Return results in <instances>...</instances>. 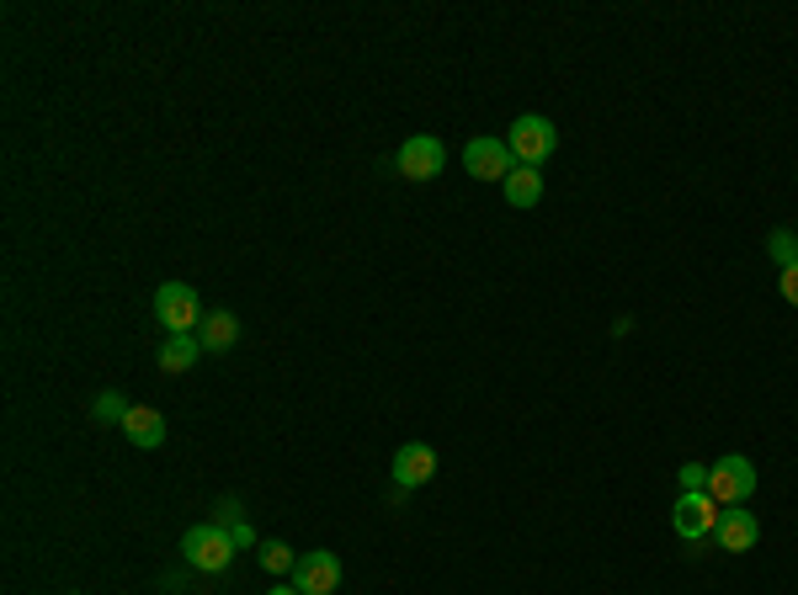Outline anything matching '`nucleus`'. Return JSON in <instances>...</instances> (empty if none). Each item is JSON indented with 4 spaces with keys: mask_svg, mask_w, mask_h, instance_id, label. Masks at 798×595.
Listing matches in <instances>:
<instances>
[{
    "mask_svg": "<svg viewBox=\"0 0 798 595\" xmlns=\"http://www.w3.org/2000/svg\"><path fill=\"white\" fill-rule=\"evenodd\" d=\"M154 320L165 335H197V320H203V298L197 288H186V282H160V293H154Z\"/></svg>",
    "mask_w": 798,
    "mask_h": 595,
    "instance_id": "f257e3e1",
    "label": "nucleus"
},
{
    "mask_svg": "<svg viewBox=\"0 0 798 595\" xmlns=\"http://www.w3.org/2000/svg\"><path fill=\"white\" fill-rule=\"evenodd\" d=\"M506 144L517 154V165H543L553 149H559V128L543 112H522V118L506 128Z\"/></svg>",
    "mask_w": 798,
    "mask_h": 595,
    "instance_id": "f03ea898",
    "label": "nucleus"
},
{
    "mask_svg": "<svg viewBox=\"0 0 798 595\" xmlns=\"http://www.w3.org/2000/svg\"><path fill=\"white\" fill-rule=\"evenodd\" d=\"M182 553L192 569H203V574H224V569L235 564V542H229V527H218V521H208V527H192V532L182 537Z\"/></svg>",
    "mask_w": 798,
    "mask_h": 595,
    "instance_id": "7ed1b4c3",
    "label": "nucleus"
},
{
    "mask_svg": "<svg viewBox=\"0 0 798 595\" xmlns=\"http://www.w3.org/2000/svg\"><path fill=\"white\" fill-rule=\"evenodd\" d=\"M708 495H713L719 506H745V500L756 495V463L740 457V452L719 457V463L708 468Z\"/></svg>",
    "mask_w": 798,
    "mask_h": 595,
    "instance_id": "20e7f679",
    "label": "nucleus"
},
{
    "mask_svg": "<svg viewBox=\"0 0 798 595\" xmlns=\"http://www.w3.org/2000/svg\"><path fill=\"white\" fill-rule=\"evenodd\" d=\"M719 500L708 495V489H692V495H676L671 506V527L681 542H703V537H713V527H719Z\"/></svg>",
    "mask_w": 798,
    "mask_h": 595,
    "instance_id": "39448f33",
    "label": "nucleus"
},
{
    "mask_svg": "<svg viewBox=\"0 0 798 595\" xmlns=\"http://www.w3.org/2000/svg\"><path fill=\"white\" fill-rule=\"evenodd\" d=\"M463 171L474 181H506L511 171H517V154H511V144L506 139H468L463 144Z\"/></svg>",
    "mask_w": 798,
    "mask_h": 595,
    "instance_id": "423d86ee",
    "label": "nucleus"
},
{
    "mask_svg": "<svg viewBox=\"0 0 798 595\" xmlns=\"http://www.w3.org/2000/svg\"><path fill=\"white\" fill-rule=\"evenodd\" d=\"M399 176L410 181H436L447 171V144L442 139H431V133H416V139H405L399 144V160H395Z\"/></svg>",
    "mask_w": 798,
    "mask_h": 595,
    "instance_id": "0eeeda50",
    "label": "nucleus"
},
{
    "mask_svg": "<svg viewBox=\"0 0 798 595\" xmlns=\"http://www.w3.org/2000/svg\"><path fill=\"white\" fill-rule=\"evenodd\" d=\"M293 585L304 595H336L341 591V559L331 548H320V553H304L299 569H293Z\"/></svg>",
    "mask_w": 798,
    "mask_h": 595,
    "instance_id": "6e6552de",
    "label": "nucleus"
},
{
    "mask_svg": "<svg viewBox=\"0 0 798 595\" xmlns=\"http://www.w3.org/2000/svg\"><path fill=\"white\" fill-rule=\"evenodd\" d=\"M756 537H762V527H756V510H740V506H730L724 516H719V527H713V542H719L724 553H751V548H756Z\"/></svg>",
    "mask_w": 798,
    "mask_h": 595,
    "instance_id": "1a4fd4ad",
    "label": "nucleus"
},
{
    "mask_svg": "<svg viewBox=\"0 0 798 595\" xmlns=\"http://www.w3.org/2000/svg\"><path fill=\"white\" fill-rule=\"evenodd\" d=\"M436 478V452L427 442H405L395 452V484L399 489H421Z\"/></svg>",
    "mask_w": 798,
    "mask_h": 595,
    "instance_id": "9d476101",
    "label": "nucleus"
},
{
    "mask_svg": "<svg viewBox=\"0 0 798 595\" xmlns=\"http://www.w3.org/2000/svg\"><path fill=\"white\" fill-rule=\"evenodd\" d=\"M197 340H203V351H214V357L218 351H229V346L240 340V314H235V309H208Z\"/></svg>",
    "mask_w": 798,
    "mask_h": 595,
    "instance_id": "9b49d317",
    "label": "nucleus"
},
{
    "mask_svg": "<svg viewBox=\"0 0 798 595\" xmlns=\"http://www.w3.org/2000/svg\"><path fill=\"white\" fill-rule=\"evenodd\" d=\"M500 192H506L511 208H538L543 203V171L538 165H517L511 176L500 181Z\"/></svg>",
    "mask_w": 798,
    "mask_h": 595,
    "instance_id": "f8f14e48",
    "label": "nucleus"
},
{
    "mask_svg": "<svg viewBox=\"0 0 798 595\" xmlns=\"http://www.w3.org/2000/svg\"><path fill=\"white\" fill-rule=\"evenodd\" d=\"M123 436L133 446H160L165 442V415H160V410H144V404H133L128 420H123Z\"/></svg>",
    "mask_w": 798,
    "mask_h": 595,
    "instance_id": "ddd939ff",
    "label": "nucleus"
},
{
    "mask_svg": "<svg viewBox=\"0 0 798 595\" xmlns=\"http://www.w3.org/2000/svg\"><path fill=\"white\" fill-rule=\"evenodd\" d=\"M197 357H203V340H197V335H171V340H160V372H186Z\"/></svg>",
    "mask_w": 798,
    "mask_h": 595,
    "instance_id": "4468645a",
    "label": "nucleus"
},
{
    "mask_svg": "<svg viewBox=\"0 0 798 595\" xmlns=\"http://www.w3.org/2000/svg\"><path fill=\"white\" fill-rule=\"evenodd\" d=\"M261 564L272 569V574H293V569H299V553H293L288 542H267V548H261Z\"/></svg>",
    "mask_w": 798,
    "mask_h": 595,
    "instance_id": "2eb2a0df",
    "label": "nucleus"
},
{
    "mask_svg": "<svg viewBox=\"0 0 798 595\" xmlns=\"http://www.w3.org/2000/svg\"><path fill=\"white\" fill-rule=\"evenodd\" d=\"M767 250L777 256V267H783V271L798 267V235H794V229H777V235L767 239Z\"/></svg>",
    "mask_w": 798,
    "mask_h": 595,
    "instance_id": "dca6fc26",
    "label": "nucleus"
},
{
    "mask_svg": "<svg viewBox=\"0 0 798 595\" xmlns=\"http://www.w3.org/2000/svg\"><path fill=\"white\" fill-rule=\"evenodd\" d=\"M128 410H133V404H128L123 393H101V399H96V420H101V425H123Z\"/></svg>",
    "mask_w": 798,
    "mask_h": 595,
    "instance_id": "f3484780",
    "label": "nucleus"
},
{
    "mask_svg": "<svg viewBox=\"0 0 798 595\" xmlns=\"http://www.w3.org/2000/svg\"><path fill=\"white\" fill-rule=\"evenodd\" d=\"M681 495H692V489H708V463H687V468H681Z\"/></svg>",
    "mask_w": 798,
    "mask_h": 595,
    "instance_id": "a211bd4d",
    "label": "nucleus"
},
{
    "mask_svg": "<svg viewBox=\"0 0 798 595\" xmlns=\"http://www.w3.org/2000/svg\"><path fill=\"white\" fill-rule=\"evenodd\" d=\"M229 542H235V553H250V548H256V532H250V521H235V527H229Z\"/></svg>",
    "mask_w": 798,
    "mask_h": 595,
    "instance_id": "6ab92c4d",
    "label": "nucleus"
},
{
    "mask_svg": "<svg viewBox=\"0 0 798 595\" xmlns=\"http://www.w3.org/2000/svg\"><path fill=\"white\" fill-rule=\"evenodd\" d=\"M783 298H788V303H794V309H798V267H788V271H783Z\"/></svg>",
    "mask_w": 798,
    "mask_h": 595,
    "instance_id": "aec40b11",
    "label": "nucleus"
},
{
    "mask_svg": "<svg viewBox=\"0 0 798 595\" xmlns=\"http://www.w3.org/2000/svg\"><path fill=\"white\" fill-rule=\"evenodd\" d=\"M267 595H304V591H299V585H272Z\"/></svg>",
    "mask_w": 798,
    "mask_h": 595,
    "instance_id": "412c9836",
    "label": "nucleus"
},
{
    "mask_svg": "<svg viewBox=\"0 0 798 595\" xmlns=\"http://www.w3.org/2000/svg\"><path fill=\"white\" fill-rule=\"evenodd\" d=\"M75 595H80V591H75Z\"/></svg>",
    "mask_w": 798,
    "mask_h": 595,
    "instance_id": "4be33fe9",
    "label": "nucleus"
}]
</instances>
